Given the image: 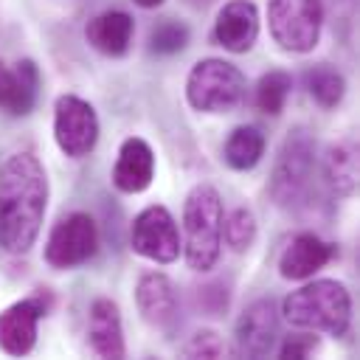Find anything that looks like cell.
Segmentation results:
<instances>
[{
  "label": "cell",
  "instance_id": "obj_15",
  "mask_svg": "<svg viewBox=\"0 0 360 360\" xmlns=\"http://www.w3.org/2000/svg\"><path fill=\"white\" fill-rule=\"evenodd\" d=\"M155 177V152L143 138H127L118 149L112 166V183L124 194H141L152 186Z\"/></svg>",
  "mask_w": 360,
  "mask_h": 360
},
{
  "label": "cell",
  "instance_id": "obj_23",
  "mask_svg": "<svg viewBox=\"0 0 360 360\" xmlns=\"http://www.w3.org/2000/svg\"><path fill=\"white\" fill-rule=\"evenodd\" d=\"M292 90V76L287 70H267L253 90V101L262 112L267 115H278L287 104V96Z\"/></svg>",
  "mask_w": 360,
  "mask_h": 360
},
{
  "label": "cell",
  "instance_id": "obj_8",
  "mask_svg": "<svg viewBox=\"0 0 360 360\" xmlns=\"http://www.w3.org/2000/svg\"><path fill=\"white\" fill-rule=\"evenodd\" d=\"M53 141L68 158H87L98 141V115L93 104L73 93L59 96L53 104Z\"/></svg>",
  "mask_w": 360,
  "mask_h": 360
},
{
  "label": "cell",
  "instance_id": "obj_17",
  "mask_svg": "<svg viewBox=\"0 0 360 360\" xmlns=\"http://www.w3.org/2000/svg\"><path fill=\"white\" fill-rule=\"evenodd\" d=\"M39 93V70L31 59H20L6 65L0 59V110L8 115H28L37 104Z\"/></svg>",
  "mask_w": 360,
  "mask_h": 360
},
{
  "label": "cell",
  "instance_id": "obj_12",
  "mask_svg": "<svg viewBox=\"0 0 360 360\" xmlns=\"http://www.w3.org/2000/svg\"><path fill=\"white\" fill-rule=\"evenodd\" d=\"M335 256H338V248L332 242L321 239L312 231H301L284 245L278 256V273L287 281H307L318 270H323Z\"/></svg>",
  "mask_w": 360,
  "mask_h": 360
},
{
  "label": "cell",
  "instance_id": "obj_27",
  "mask_svg": "<svg viewBox=\"0 0 360 360\" xmlns=\"http://www.w3.org/2000/svg\"><path fill=\"white\" fill-rule=\"evenodd\" d=\"M197 304H200V309H205V315H222L228 307V287L222 281L197 287Z\"/></svg>",
  "mask_w": 360,
  "mask_h": 360
},
{
  "label": "cell",
  "instance_id": "obj_1",
  "mask_svg": "<svg viewBox=\"0 0 360 360\" xmlns=\"http://www.w3.org/2000/svg\"><path fill=\"white\" fill-rule=\"evenodd\" d=\"M48 208V174L34 152H14L0 163V245L28 253Z\"/></svg>",
  "mask_w": 360,
  "mask_h": 360
},
{
  "label": "cell",
  "instance_id": "obj_6",
  "mask_svg": "<svg viewBox=\"0 0 360 360\" xmlns=\"http://www.w3.org/2000/svg\"><path fill=\"white\" fill-rule=\"evenodd\" d=\"M267 28L273 42L290 53H309L321 42V0H267Z\"/></svg>",
  "mask_w": 360,
  "mask_h": 360
},
{
  "label": "cell",
  "instance_id": "obj_13",
  "mask_svg": "<svg viewBox=\"0 0 360 360\" xmlns=\"http://www.w3.org/2000/svg\"><path fill=\"white\" fill-rule=\"evenodd\" d=\"M259 8L250 0H228L214 20V42L231 53H245L259 39Z\"/></svg>",
  "mask_w": 360,
  "mask_h": 360
},
{
  "label": "cell",
  "instance_id": "obj_14",
  "mask_svg": "<svg viewBox=\"0 0 360 360\" xmlns=\"http://www.w3.org/2000/svg\"><path fill=\"white\" fill-rule=\"evenodd\" d=\"M135 304L141 318L155 329H172L177 321V290L169 276L149 270L135 284Z\"/></svg>",
  "mask_w": 360,
  "mask_h": 360
},
{
  "label": "cell",
  "instance_id": "obj_24",
  "mask_svg": "<svg viewBox=\"0 0 360 360\" xmlns=\"http://www.w3.org/2000/svg\"><path fill=\"white\" fill-rule=\"evenodd\" d=\"M186 45H188V28L183 22H177V20H163L149 34V51L152 53H160V56L177 53Z\"/></svg>",
  "mask_w": 360,
  "mask_h": 360
},
{
  "label": "cell",
  "instance_id": "obj_16",
  "mask_svg": "<svg viewBox=\"0 0 360 360\" xmlns=\"http://www.w3.org/2000/svg\"><path fill=\"white\" fill-rule=\"evenodd\" d=\"M87 340L90 349L98 357L121 360L127 354L124 343V326H121V309L112 298H96L87 312Z\"/></svg>",
  "mask_w": 360,
  "mask_h": 360
},
{
  "label": "cell",
  "instance_id": "obj_25",
  "mask_svg": "<svg viewBox=\"0 0 360 360\" xmlns=\"http://www.w3.org/2000/svg\"><path fill=\"white\" fill-rule=\"evenodd\" d=\"M183 354L186 357H208V360L211 357H222L225 354V343L214 329H200L186 340Z\"/></svg>",
  "mask_w": 360,
  "mask_h": 360
},
{
  "label": "cell",
  "instance_id": "obj_3",
  "mask_svg": "<svg viewBox=\"0 0 360 360\" xmlns=\"http://www.w3.org/2000/svg\"><path fill=\"white\" fill-rule=\"evenodd\" d=\"M222 197L214 186L197 183L183 202V239L180 253L197 273H208L222 253Z\"/></svg>",
  "mask_w": 360,
  "mask_h": 360
},
{
  "label": "cell",
  "instance_id": "obj_18",
  "mask_svg": "<svg viewBox=\"0 0 360 360\" xmlns=\"http://www.w3.org/2000/svg\"><path fill=\"white\" fill-rule=\"evenodd\" d=\"M135 22L127 11H101L84 25V39L104 56H124L132 45Z\"/></svg>",
  "mask_w": 360,
  "mask_h": 360
},
{
  "label": "cell",
  "instance_id": "obj_2",
  "mask_svg": "<svg viewBox=\"0 0 360 360\" xmlns=\"http://www.w3.org/2000/svg\"><path fill=\"white\" fill-rule=\"evenodd\" d=\"M281 318L295 329L343 338L352 323V295L343 281L315 278L281 301Z\"/></svg>",
  "mask_w": 360,
  "mask_h": 360
},
{
  "label": "cell",
  "instance_id": "obj_26",
  "mask_svg": "<svg viewBox=\"0 0 360 360\" xmlns=\"http://www.w3.org/2000/svg\"><path fill=\"white\" fill-rule=\"evenodd\" d=\"M318 346H321V340L307 329V332H292V335H287V338L276 346V354L284 357V360H304V357L315 354Z\"/></svg>",
  "mask_w": 360,
  "mask_h": 360
},
{
  "label": "cell",
  "instance_id": "obj_10",
  "mask_svg": "<svg viewBox=\"0 0 360 360\" xmlns=\"http://www.w3.org/2000/svg\"><path fill=\"white\" fill-rule=\"evenodd\" d=\"M281 312L273 298H259L245 307L233 326V352L239 357H267L278 343Z\"/></svg>",
  "mask_w": 360,
  "mask_h": 360
},
{
  "label": "cell",
  "instance_id": "obj_4",
  "mask_svg": "<svg viewBox=\"0 0 360 360\" xmlns=\"http://www.w3.org/2000/svg\"><path fill=\"white\" fill-rule=\"evenodd\" d=\"M315 177V138L304 127H292L278 146L273 174H270V197L281 211H298L312 191Z\"/></svg>",
  "mask_w": 360,
  "mask_h": 360
},
{
  "label": "cell",
  "instance_id": "obj_19",
  "mask_svg": "<svg viewBox=\"0 0 360 360\" xmlns=\"http://www.w3.org/2000/svg\"><path fill=\"white\" fill-rule=\"evenodd\" d=\"M323 183L338 197H352L357 188V149L349 141L332 143L323 152Z\"/></svg>",
  "mask_w": 360,
  "mask_h": 360
},
{
  "label": "cell",
  "instance_id": "obj_11",
  "mask_svg": "<svg viewBox=\"0 0 360 360\" xmlns=\"http://www.w3.org/2000/svg\"><path fill=\"white\" fill-rule=\"evenodd\" d=\"M45 301L39 295L14 301L0 312V352L11 357H25L37 346V326L45 315Z\"/></svg>",
  "mask_w": 360,
  "mask_h": 360
},
{
  "label": "cell",
  "instance_id": "obj_20",
  "mask_svg": "<svg viewBox=\"0 0 360 360\" xmlns=\"http://www.w3.org/2000/svg\"><path fill=\"white\" fill-rule=\"evenodd\" d=\"M264 155V132L253 124H242L236 127L225 146H222V158L233 172H250Z\"/></svg>",
  "mask_w": 360,
  "mask_h": 360
},
{
  "label": "cell",
  "instance_id": "obj_21",
  "mask_svg": "<svg viewBox=\"0 0 360 360\" xmlns=\"http://www.w3.org/2000/svg\"><path fill=\"white\" fill-rule=\"evenodd\" d=\"M304 84H307L309 98H312L321 110H335V107L343 101V96H346V79H343V73L335 70V68L326 65V62H318V65L307 68Z\"/></svg>",
  "mask_w": 360,
  "mask_h": 360
},
{
  "label": "cell",
  "instance_id": "obj_5",
  "mask_svg": "<svg viewBox=\"0 0 360 360\" xmlns=\"http://www.w3.org/2000/svg\"><path fill=\"white\" fill-rule=\"evenodd\" d=\"M245 98V76L225 59H200L186 76V101L197 112L219 115L239 107Z\"/></svg>",
  "mask_w": 360,
  "mask_h": 360
},
{
  "label": "cell",
  "instance_id": "obj_9",
  "mask_svg": "<svg viewBox=\"0 0 360 360\" xmlns=\"http://www.w3.org/2000/svg\"><path fill=\"white\" fill-rule=\"evenodd\" d=\"M129 245L138 256L155 264H172L180 256V231L169 208L146 205L129 228Z\"/></svg>",
  "mask_w": 360,
  "mask_h": 360
},
{
  "label": "cell",
  "instance_id": "obj_7",
  "mask_svg": "<svg viewBox=\"0 0 360 360\" xmlns=\"http://www.w3.org/2000/svg\"><path fill=\"white\" fill-rule=\"evenodd\" d=\"M98 250V228L96 219L84 211H73L62 217L45 242V262L53 270H73L90 262Z\"/></svg>",
  "mask_w": 360,
  "mask_h": 360
},
{
  "label": "cell",
  "instance_id": "obj_22",
  "mask_svg": "<svg viewBox=\"0 0 360 360\" xmlns=\"http://www.w3.org/2000/svg\"><path fill=\"white\" fill-rule=\"evenodd\" d=\"M256 233H259L256 214L248 205H236L233 211L222 214V239L233 253L250 250V245L256 242Z\"/></svg>",
  "mask_w": 360,
  "mask_h": 360
},
{
  "label": "cell",
  "instance_id": "obj_28",
  "mask_svg": "<svg viewBox=\"0 0 360 360\" xmlns=\"http://www.w3.org/2000/svg\"><path fill=\"white\" fill-rule=\"evenodd\" d=\"M135 6H141V8H158L163 0H132Z\"/></svg>",
  "mask_w": 360,
  "mask_h": 360
}]
</instances>
